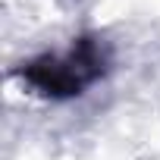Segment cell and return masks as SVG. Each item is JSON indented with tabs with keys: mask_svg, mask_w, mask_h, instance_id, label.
I'll return each instance as SVG.
<instances>
[{
	"mask_svg": "<svg viewBox=\"0 0 160 160\" xmlns=\"http://www.w3.org/2000/svg\"><path fill=\"white\" fill-rule=\"evenodd\" d=\"M98 66H101L98 53L88 44H82V50L72 53L69 60H38V63H32L25 75L44 94H78V88L88 78H94Z\"/></svg>",
	"mask_w": 160,
	"mask_h": 160,
	"instance_id": "1",
	"label": "cell"
}]
</instances>
